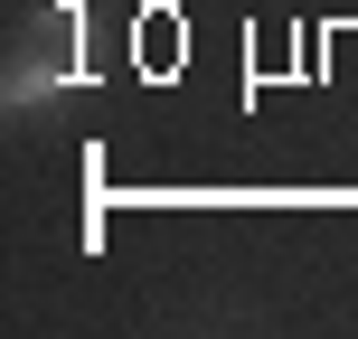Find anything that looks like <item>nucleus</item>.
I'll return each instance as SVG.
<instances>
[{"mask_svg": "<svg viewBox=\"0 0 358 339\" xmlns=\"http://www.w3.org/2000/svg\"><path fill=\"white\" fill-rule=\"evenodd\" d=\"M85 85V10L76 0H48L38 10V29L19 38L10 57V104H48V94Z\"/></svg>", "mask_w": 358, "mask_h": 339, "instance_id": "1", "label": "nucleus"}]
</instances>
